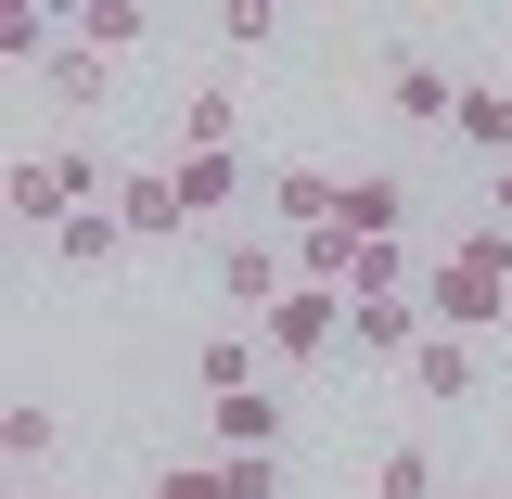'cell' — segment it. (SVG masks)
<instances>
[{
	"label": "cell",
	"instance_id": "1",
	"mask_svg": "<svg viewBox=\"0 0 512 499\" xmlns=\"http://www.w3.org/2000/svg\"><path fill=\"white\" fill-rule=\"evenodd\" d=\"M103 154H77V141H52V154H13V180H0V205L26 218V231H64V218H90L103 205Z\"/></svg>",
	"mask_w": 512,
	"mask_h": 499
},
{
	"label": "cell",
	"instance_id": "2",
	"mask_svg": "<svg viewBox=\"0 0 512 499\" xmlns=\"http://www.w3.org/2000/svg\"><path fill=\"white\" fill-rule=\"evenodd\" d=\"M218 295H231V308H282V295H295V256L269 244V231H218Z\"/></svg>",
	"mask_w": 512,
	"mask_h": 499
},
{
	"label": "cell",
	"instance_id": "3",
	"mask_svg": "<svg viewBox=\"0 0 512 499\" xmlns=\"http://www.w3.org/2000/svg\"><path fill=\"white\" fill-rule=\"evenodd\" d=\"M346 346H359V359H397V372H410V359L436 346V320H423V295H359V308H346Z\"/></svg>",
	"mask_w": 512,
	"mask_h": 499
},
{
	"label": "cell",
	"instance_id": "4",
	"mask_svg": "<svg viewBox=\"0 0 512 499\" xmlns=\"http://www.w3.org/2000/svg\"><path fill=\"white\" fill-rule=\"evenodd\" d=\"M256 333H269V359H333V346H346V295L295 282V295H282V308L256 320Z\"/></svg>",
	"mask_w": 512,
	"mask_h": 499
},
{
	"label": "cell",
	"instance_id": "5",
	"mask_svg": "<svg viewBox=\"0 0 512 499\" xmlns=\"http://www.w3.org/2000/svg\"><path fill=\"white\" fill-rule=\"evenodd\" d=\"M384 116H397V128H461V90H448V64L397 52V64H384Z\"/></svg>",
	"mask_w": 512,
	"mask_h": 499
},
{
	"label": "cell",
	"instance_id": "6",
	"mask_svg": "<svg viewBox=\"0 0 512 499\" xmlns=\"http://www.w3.org/2000/svg\"><path fill=\"white\" fill-rule=\"evenodd\" d=\"M116 218H128V244H167V231H192L180 167H141V180H116Z\"/></svg>",
	"mask_w": 512,
	"mask_h": 499
},
{
	"label": "cell",
	"instance_id": "7",
	"mask_svg": "<svg viewBox=\"0 0 512 499\" xmlns=\"http://www.w3.org/2000/svg\"><path fill=\"white\" fill-rule=\"evenodd\" d=\"M333 231H346V244H397V231H410V180H346V205H333Z\"/></svg>",
	"mask_w": 512,
	"mask_h": 499
},
{
	"label": "cell",
	"instance_id": "8",
	"mask_svg": "<svg viewBox=\"0 0 512 499\" xmlns=\"http://www.w3.org/2000/svg\"><path fill=\"white\" fill-rule=\"evenodd\" d=\"M333 205H346V180H333V167H282V180H269V218H282L295 244H308V231H333Z\"/></svg>",
	"mask_w": 512,
	"mask_h": 499
},
{
	"label": "cell",
	"instance_id": "9",
	"mask_svg": "<svg viewBox=\"0 0 512 499\" xmlns=\"http://www.w3.org/2000/svg\"><path fill=\"white\" fill-rule=\"evenodd\" d=\"M77 39H90L103 64H116V52H141V39H154V0H77Z\"/></svg>",
	"mask_w": 512,
	"mask_h": 499
},
{
	"label": "cell",
	"instance_id": "10",
	"mask_svg": "<svg viewBox=\"0 0 512 499\" xmlns=\"http://www.w3.org/2000/svg\"><path fill=\"white\" fill-rule=\"evenodd\" d=\"M231 141H244V103L231 90H192L180 103V154H231Z\"/></svg>",
	"mask_w": 512,
	"mask_h": 499
},
{
	"label": "cell",
	"instance_id": "11",
	"mask_svg": "<svg viewBox=\"0 0 512 499\" xmlns=\"http://www.w3.org/2000/svg\"><path fill=\"white\" fill-rule=\"evenodd\" d=\"M231 192H244V154H180V205L192 218H231Z\"/></svg>",
	"mask_w": 512,
	"mask_h": 499
},
{
	"label": "cell",
	"instance_id": "12",
	"mask_svg": "<svg viewBox=\"0 0 512 499\" xmlns=\"http://www.w3.org/2000/svg\"><path fill=\"white\" fill-rule=\"evenodd\" d=\"M218 448H282V397H205Z\"/></svg>",
	"mask_w": 512,
	"mask_h": 499
},
{
	"label": "cell",
	"instance_id": "13",
	"mask_svg": "<svg viewBox=\"0 0 512 499\" xmlns=\"http://www.w3.org/2000/svg\"><path fill=\"white\" fill-rule=\"evenodd\" d=\"M461 154L512 167V90H461Z\"/></svg>",
	"mask_w": 512,
	"mask_h": 499
},
{
	"label": "cell",
	"instance_id": "14",
	"mask_svg": "<svg viewBox=\"0 0 512 499\" xmlns=\"http://www.w3.org/2000/svg\"><path fill=\"white\" fill-rule=\"evenodd\" d=\"M52 90L77 103V116H90V103H116V64L90 52V39H64V52H52Z\"/></svg>",
	"mask_w": 512,
	"mask_h": 499
},
{
	"label": "cell",
	"instance_id": "15",
	"mask_svg": "<svg viewBox=\"0 0 512 499\" xmlns=\"http://www.w3.org/2000/svg\"><path fill=\"white\" fill-rule=\"evenodd\" d=\"M0 448H13V461L39 474V461H52V448H64V423H52V397H13V410H0Z\"/></svg>",
	"mask_w": 512,
	"mask_h": 499
},
{
	"label": "cell",
	"instance_id": "16",
	"mask_svg": "<svg viewBox=\"0 0 512 499\" xmlns=\"http://www.w3.org/2000/svg\"><path fill=\"white\" fill-rule=\"evenodd\" d=\"M359 295H423L410 244H359V269H346V308H359Z\"/></svg>",
	"mask_w": 512,
	"mask_h": 499
},
{
	"label": "cell",
	"instance_id": "17",
	"mask_svg": "<svg viewBox=\"0 0 512 499\" xmlns=\"http://www.w3.org/2000/svg\"><path fill=\"white\" fill-rule=\"evenodd\" d=\"M410 397H474V346H461V333H436V346L410 359Z\"/></svg>",
	"mask_w": 512,
	"mask_h": 499
},
{
	"label": "cell",
	"instance_id": "18",
	"mask_svg": "<svg viewBox=\"0 0 512 499\" xmlns=\"http://www.w3.org/2000/svg\"><path fill=\"white\" fill-rule=\"evenodd\" d=\"M192 384H205V397H256V346H244V333H218V346L192 359Z\"/></svg>",
	"mask_w": 512,
	"mask_h": 499
},
{
	"label": "cell",
	"instance_id": "19",
	"mask_svg": "<svg viewBox=\"0 0 512 499\" xmlns=\"http://www.w3.org/2000/svg\"><path fill=\"white\" fill-rule=\"evenodd\" d=\"M52 244H64V256H77V269H103V256H116V244H128V218H116V205H90V218H64Z\"/></svg>",
	"mask_w": 512,
	"mask_h": 499
},
{
	"label": "cell",
	"instance_id": "20",
	"mask_svg": "<svg viewBox=\"0 0 512 499\" xmlns=\"http://www.w3.org/2000/svg\"><path fill=\"white\" fill-rule=\"evenodd\" d=\"M218 39H231V52H269V39H282V0H218Z\"/></svg>",
	"mask_w": 512,
	"mask_h": 499
},
{
	"label": "cell",
	"instance_id": "21",
	"mask_svg": "<svg viewBox=\"0 0 512 499\" xmlns=\"http://www.w3.org/2000/svg\"><path fill=\"white\" fill-rule=\"evenodd\" d=\"M218 474H231V499H282V448H218Z\"/></svg>",
	"mask_w": 512,
	"mask_h": 499
},
{
	"label": "cell",
	"instance_id": "22",
	"mask_svg": "<svg viewBox=\"0 0 512 499\" xmlns=\"http://www.w3.org/2000/svg\"><path fill=\"white\" fill-rule=\"evenodd\" d=\"M372 499H436V461H423V448H384V461H372Z\"/></svg>",
	"mask_w": 512,
	"mask_h": 499
},
{
	"label": "cell",
	"instance_id": "23",
	"mask_svg": "<svg viewBox=\"0 0 512 499\" xmlns=\"http://www.w3.org/2000/svg\"><path fill=\"white\" fill-rule=\"evenodd\" d=\"M154 499H231V474H218V448H205V461H154Z\"/></svg>",
	"mask_w": 512,
	"mask_h": 499
},
{
	"label": "cell",
	"instance_id": "24",
	"mask_svg": "<svg viewBox=\"0 0 512 499\" xmlns=\"http://www.w3.org/2000/svg\"><path fill=\"white\" fill-rule=\"evenodd\" d=\"M52 52V13H13V26H0V64H13V77H26V64Z\"/></svg>",
	"mask_w": 512,
	"mask_h": 499
},
{
	"label": "cell",
	"instance_id": "25",
	"mask_svg": "<svg viewBox=\"0 0 512 499\" xmlns=\"http://www.w3.org/2000/svg\"><path fill=\"white\" fill-rule=\"evenodd\" d=\"M487 218H500V231H512V167H500V180H487Z\"/></svg>",
	"mask_w": 512,
	"mask_h": 499
},
{
	"label": "cell",
	"instance_id": "26",
	"mask_svg": "<svg viewBox=\"0 0 512 499\" xmlns=\"http://www.w3.org/2000/svg\"><path fill=\"white\" fill-rule=\"evenodd\" d=\"M26 499H39V487H26Z\"/></svg>",
	"mask_w": 512,
	"mask_h": 499
},
{
	"label": "cell",
	"instance_id": "27",
	"mask_svg": "<svg viewBox=\"0 0 512 499\" xmlns=\"http://www.w3.org/2000/svg\"><path fill=\"white\" fill-rule=\"evenodd\" d=\"M461 499H474V487H461Z\"/></svg>",
	"mask_w": 512,
	"mask_h": 499
}]
</instances>
